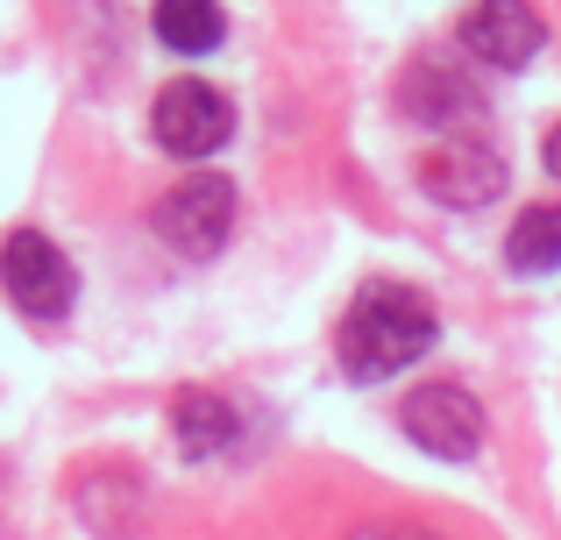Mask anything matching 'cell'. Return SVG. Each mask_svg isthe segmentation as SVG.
<instances>
[{
  "label": "cell",
  "instance_id": "obj_1",
  "mask_svg": "<svg viewBox=\"0 0 561 540\" xmlns=\"http://www.w3.org/2000/svg\"><path fill=\"white\" fill-rule=\"evenodd\" d=\"M434 334H440V320H434V306H426L420 291L363 285L356 306L342 313L334 356H342V370L356 377V384H383V377H398L405 363H420L426 348H434Z\"/></svg>",
  "mask_w": 561,
  "mask_h": 540
},
{
  "label": "cell",
  "instance_id": "obj_2",
  "mask_svg": "<svg viewBox=\"0 0 561 540\" xmlns=\"http://www.w3.org/2000/svg\"><path fill=\"white\" fill-rule=\"evenodd\" d=\"M150 228H157L164 250L192 256V264L220 256L228 235H234V179H220V171H192V179H179L164 199H157Z\"/></svg>",
  "mask_w": 561,
  "mask_h": 540
},
{
  "label": "cell",
  "instance_id": "obj_3",
  "mask_svg": "<svg viewBox=\"0 0 561 540\" xmlns=\"http://www.w3.org/2000/svg\"><path fill=\"white\" fill-rule=\"evenodd\" d=\"M0 285H8V299L28 320H65L71 299H79V271H71V256L43 228H14L0 242Z\"/></svg>",
  "mask_w": 561,
  "mask_h": 540
},
{
  "label": "cell",
  "instance_id": "obj_4",
  "mask_svg": "<svg viewBox=\"0 0 561 540\" xmlns=\"http://www.w3.org/2000/svg\"><path fill=\"white\" fill-rule=\"evenodd\" d=\"M150 128H157V142H164L171 157L199 164V157L228 150L234 107H228V93H214L206 79H171L164 93H157V107H150Z\"/></svg>",
  "mask_w": 561,
  "mask_h": 540
},
{
  "label": "cell",
  "instance_id": "obj_5",
  "mask_svg": "<svg viewBox=\"0 0 561 540\" xmlns=\"http://www.w3.org/2000/svg\"><path fill=\"white\" fill-rule=\"evenodd\" d=\"M398 420H405V434L440 462H469L483 448V405L469 399L462 384H420L398 405Z\"/></svg>",
  "mask_w": 561,
  "mask_h": 540
},
{
  "label": "cell",
  "instance_id": "obj_6",
  "mask_svg": "<svg viewBox=\"0 0 561 540\" xmlns=\"http://www.w3.org/2000/svg\"><path fill=\"white\" fill-rule=\"evenodd\" d=\"M540 43H548V22H540L526 0H477V8L462 14V50L483 57V65H497V71L534 65Z\"/></svg>",
  "mask_w": 561,
  "mask_h": 540
},
{
  "label": "cell",
  "instance_id": "obj_7",
  "mask_svg": "<svg viewBox=\"0 0 561 540\" xmlns=\"http://www.w3.org/2000/svg\"><path fill=\"white\" fill-rule=\"evenodd\" d=\"M420 185L426 199H440V207H491L497 193H505V157L483 150V142H448V150H434L420 164Z\"/></svg>",
  "mask_w": 561,
  "mask_h": 540
},
{
  "label": "cell",
  "instance_id": "obj_8",
  "mask_svg": "<svg viewBox=\"0 0 561 540\" xmlns=\"http://www.w3.org/2000/svg\"><path fill=\"white\" fill-rule=\"evenodd\" d=\"M150 28H157L164 50L206 57V50H220V36H228V14H220V0H157Z\"/></svg>",
  "mask_w": 561,
  "mask_h": 540
},
{
  "label": "cell",
  "instance_id": "obj_9",
  "mask_svg": "<svg viewBox=\"0 0 561 540\" xmlns=\"http://www.w3.org/2000/svg\"><path fill=\"white\" fill-rule=\"evenodd\" d=\"M171 441H179V456H192V462L220 456V448L234 441L228 399H214V391H179V399H171Z\"/></svg>",
  "mask_w": 561,
  "mask_h": 540
},
{
  "label": "cell",
  "instance_id": "obj_10",
  "mask_svg": "<svg viewBox=\"0 0 561 540\" xmlns=\"http://www.w3.org/2000/svg\"><path fill=\"white\" fill-rule=\"evenodd\" d=\"M505 264L526 277H548L561 271V207H526L519 228L505 235Z\"/></svg>",
  "mask_w": 561,
  "mask_h": 540
},
{
  "label": "cell",
  "instance_id": "obj_11",
  "mask_svg": "<svg viewBox=\"0 0 561 540\" xmlns=\"http://www.w3.org/2000/svg\"><path fill=\"white\" fill-rule=\"evenodd\" d=\"M469 107H477V93L440 65H420L405 79V114L412 122H455V114H469Z\"/></svg>",
  "mask_w": 561,
  "mask_h": 540
},
{
  "label": "cell",
  "instance_id": "obj_12",
  "mask_svg": "<svg viewBox=\"0 0 561 540\" xmlns=\"http://www.w3.org/2000/svg\"><path fill=\"white\" fill-rule=\"evenodd\" d=\"M356 540H434V533H420V527H363Z\"/></svg>",
  "mask_w": 561,
  "mask_h": 540
},
{
  "label": "cell",
  "instance_id": "obj_13",
  "mask_svg": "<svg viewBox=\"0 0 561 540\" xmlns=\"http://www.w3.org/2000/svg\"><path fill=\"white\" fill-rule=\"evenodd\" d=\"M548 171H554V179H561V128H554V136H548Z\"/></svg>",
  "mask_w": 561,
  "mask_h": 540
}]
</instances>
